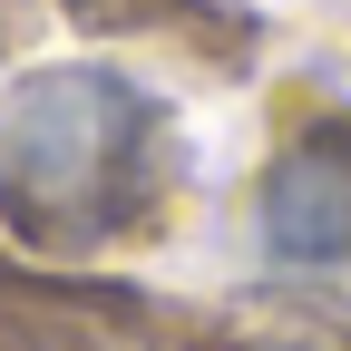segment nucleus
I'll return each mask as SVG.
<instances>
[{"instance_id":"1","label":"nucleus","mask_w":351,"mask_h":351,"mask_svg":"<svg viewBox=\"0 0 351 351\" xmlns=\"http://www.w3.org/2000/svg\"><path fill=\"white\" fill-rule=\"evenodd\" d=\"M156 98L98 59H59L0 88V215L29 244H98L147 195Z\"/></svg>"},{"instance_id":"2","label":"nucleus","mask_w":351,"mask_h":351,"mask_svg":"<svg viewBox=\"0 0 351 351\" xmlns=\"http://www.w3.org/2000/svg\"><path fill=\"white\" fill-rule=\"evenodd\" d=\"M263 244L283 263H341L351 254V108L313 117L263 166Z\"/></svg>"},{"instance_id":"3","label":"nucleus","mask_w":351,"mask_h":351,"mask_svg":"<svg viewBox=\"0 0 351 351\" xmlns=\"http://www.w3.org/2000/svg\"><path fill=\"white\" fill-rule=\"evenodd\" d=\"M254 351H351V341H332V332H263Z\"/></svg>"}]
</instances>
